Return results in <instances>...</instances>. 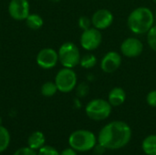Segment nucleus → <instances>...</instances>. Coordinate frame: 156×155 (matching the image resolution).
<instances>
[{
	"label": "nucleus",
	"mask_w": 156,
	"mask_h": 155,
	"mask_svg": "<svg viewBox=\"0 0 156 155\" xmlns=\"http://www.w3.org/2000/svg\"><path fill=\"white\" fill-rule=\"evenodd\" d=\"M132 138L131 127L122 121L107 123L100 131L98 143L109 150H118L126 146Z\"/></svg>",
	"instance_id": "nucleus-1"
},
{
	"label": "nucleus",
	"mask_w": 156,
	"mask_h": 155,
	"mask_svg": "<svg viewBox=\"0 0 156 155\" xmlns=\"http://www.w3.org/2000/svg\"><path fill=\"white\" fill-rule=\"evenodd\" d=\"M155 17L153 11L147 6H139L133 9L127 17V26L135 35H144L154 25Z\"/></svg>",
	"instance_id": "nucleus-2"
},
{
	"label": "nucleus",
	"mask_w": 156,
	"mask_h": 155,
	"mask_svg": "<svg viewBox=\"0 0 156 155\" xmlns=\"http://www.w3.org/2000/svg\"><path fill=\"white\" fill-rule=\"evenodd\" d=\"M69 146L77 152L85 153L93 149L97 144V137L88 130H77L69 137Z\"/></svg>",
	"instance_id": "nucleus-3"
},
{
	"label": "nucleus",
	"mask_w": 156,
	"mask_h": 155,
	"mask_svg": "<svg viewBox=\"0 0 156 155\" xmlns=\"http://www.w3.org/2000/svg\"><path fill=\"white\" fill-rule=\"evenodd\" d=\"M112 106L110 102L103 99H94L88 102L85 107L87 116L96 122L104 121L108 119L112 113Z\"/></svg>",
	"instance_id": "nucleus-4"
},
{
	"label": "nucleus",
	"mask_w": 156,
	"mask_h": 155,
	"mask_svg": "<svg viewBox=\"0 0 156 155\" xmlns=\"http://www.w3.org/2000/svg\"><path fill=\"white\" fill-rule=\"evenodd\" d=\"M58 61L63 66V68L73 69L80 64V53L79 48L72 42L63 43L58 51Z\"/></svg>",
	"instance_id": "nucleus-5"
},
{
	"label": "nucleus",
	"mask_w": 156,
	"mask_h": 155,
	"mask_svg": "<svg viewBox=\"0 0 156 155\" xmlns=\"http://www.w3.org/2000/svg\"><path fill=\"white\" fill-rule=\"evenodd\" d=\"M54 81L58 91L62 93H69L76 88L78 78L73 69L63 68L57 73Z\"/></svg>",
	"instance_id": "nucleus-6"
},
{
	"label": "nucleus",
	"mask_w": 156,
	"mask_h": 155,
	"mask_svg": "<svg viewBox=\"0 0 156 155\" xmlns=\"http://www.w3.org/2000/svg\"><path fill=\"white\" fill-rule=\"evenodd\" d=\"M80 42L83 49L87 51H93L101 46L102 42V34L101 30L91 26L82 31Z\"/></svg>",
	"instance_id": "nucleus-7"
},
{
	"label": "nucleus",
	"mask_w": 156,
	"mask_h": 155,
	"mask_svg": "<svg viewBox=\"0 0 156 155\" xmlns=\"http://www.w3.org/2000/svg\"><path fill=\"white\" fill-rule=\"evenodd\" d=\"M37 64L44 69H50L56 67L58 62V52L51 48H45L39 50L37 55Z\"/></svg>",
	"instance_id": "nucleus-8"
},
{
	"label": "nucleus",
	"mask_w": 156,
	"mask_h": 155,
	"mask_svg": "<svg viewBox=\"0 0 156 155\" xmlns=\"http://www.w3.org/2000/svg\"><path fill=\"white\" fill-rule=\"evenodd\" d=\"M114 20L113 14L111 10L106 8L98 9L91 16V23L93 27L99 30H104L110 27Z\"/></svg>",
	"instance_id": "nucleus-9"
},
{
	"label": "nucleus",
	"mask_w": 156,
	"mask_h": 155,
	"mask_svg": "<svg viewBox=\"0 0 156 155\" xmlns=\"http://www.w3.org/2000/svg\"><path fill=\"white\" fill-rule=\"evenodd\" d=\"M144 51V44L137 37H127L121 45V52L123 56L133 58L142 55Z\"/></svg>",
	"instance_id": "nucleus-10"
},
{
	"label": "nucleus",
	"mask_w": 156,
	"mask_h": 155,
	"mask_svg": "<svg viewBox=\"0 0 156 155\" xmlns=\"http://www.w3.org/2000/svg\"><path fill=\"white\" fill-rule=\"evenodd\" d=\"M29 8L27 0H11L8 5V13L15 20H26L30 14Z\"/></svg>",
	"instance_id": "nucleus-11"
},
{
	"label": "nucleus",
	"mask_w": 156,
	"mask_h": 155,
	"mask_svg": "<svg viewBox=\"0 0 156 155\" xmlns=\"http://www.w3.org/2000/svg\"><path fill=\"white\" fill-rule=\"evenodd\" d=\"M100 65L103 72L107 74L113 73L122 65V56L117 51H109L102 57Z\"/></svg>",
	"instance_id": "nucleus-12"
},
{
	"label": "nucleus",
	"mask_w": 156,
	"mask_h": 155,
	"mask_svg": "<svg viewBox=\"0 0 156 155\" xmlns=\"http://www.w3.org/2000/svg\"><path fill=\"white\" fill-rule=\"evenodd\" d=\"M126 100V91L121 87H115L111 90L108 95V101L112 107L122 105Z\"/></svg>",
	"instance_id": "nucleus-13"
},
{
	"label": "nucleus",
	"mask_w": 156,
	"mask_h": 155,
	"mask_svg": "<svg viewBox=\"0 0 156 155\" xmlns=\"http://www.w3.org/2000/svg\"><path fill=\"white\" fill-rule=\"evenodd\" d=\"M45 144V135L43 132L37 131L30 134L27 139V145L33 150H39Z\"/></svg>",
	"instance_id": "nucleus-14"
},
{
	"label": "nucleus",
	"mask_w": 156,
	"mask_h": 155,
	"mask_svg": "<svg viewBox=\"0 0 156 155\" xmlns=\"http://www.w3.org/2000/svg\"><path fill=\"white\" fill-rule=\"evenodd\" d=\"M142 149L146 155H156V134H151L144 138Z\"/></svg>",
	"instance_id": "nucleus-15"
},
{
	"label": "nucleus",
	"mask_w": 156,
	"mask_h": 155,
	"mask_svg": "<svg viewBox=\"0 0 156 155\" xmlns=\"http://www.w3.org/2000/svg\"><path fill=\"white\" fill-rule=\"evenodd\" d=\"M26 23L29 28L33 30H37L42 27L44 20L38 14H29L28 16L26 18Z\"/></svg>",
	"instance_id": "nucleus-16"
},
{
	"label": "nucleus",
	"mask_w": 156,
	"mask_h": 155,
	"mask_svg": "<svg viewBox=\"0 0 156 155\" xmlns=\"http://www.w3.org/2000/svg\"><path fill=\"white\" fill-rule=\"evenodd\" d=\"M97 58L94 54L91 53H88L85 54L84 56H82L80 58V65L86 69H93L96 65H97Z\"/></svg>",
	"instance_id": "nucleus-17"
},
{
	"label": "nucleus",
	"mask_w": 156,
	"mask_h": 155,
	"mask_svg": "<svg viewBox=\"0 0 156 155\" xmlns=\"http://www.w3.org/2000/svg\"><path fill=\"white\" fill-rule=\"evenodd\" d=\"M10 143V134L6 128L0 125V153L5 152Z\"/></svg>",
	"instance_id": "nucleus-18"
},
{
	"label": "nucleus",
	"mask_w": 156,
	"mask_h": 155,
	"mask_svg": "<svg viewBox=\"0 0 156 155\" xmlns=\"http://www.w3.org/2000/svg\"><path fill=\"white\" fill-rule=\"evenodd\" d=\"M58 91V88L57 85L55 83V81H47L45 82L40 89V92L44 97H52L54 96Z\"/></svg>",
	"instance_id": "nucleus-19"
},
{
	"label": "nucleus",
	"mask_w": 156,
	"mask_h": 155,
	"mask_svg": "<svg viewBox=\"0 0 156 155\" xmlns=\"http://www.w3.org/2000/svg\"><path fill=\"white\" fill-rule=\"evenodd\" d=\"M147 43L149 47L156 52V25H154L147 32Z\"/></svg>",
	"instance_id": "nucleus-20"
},
{
	"label": "nucleus",
	"mask_w": 156,
	"mask_h": 155,
	"mask_svg": "<svg viewBox=\"0 0 156 155\" xmlns=\"http://www.w3.org/2000/svg\"><path fill=\"white\" fill-rule=\"evenodd\" d=\"M37 155H60V153L52 146L44 145L38 150Z\"/></svg>",
	"instance_id": "nucleus-21"
},
{
	"label": "nucleus",
	"mask_w": 156,
	"mask_h": 155,
	"mask_svg": "<svg viewBox=\"0 0 156 155\" xmlns=\"http://www.w3.org/2000/svg\"><path fill=\"white\" fill-rule=\"evenodd\" d=\"M89 91H90V87L85 82H82L80 85H78L77 90H76L77 96L79 98H84V97H86L89 94Z\"/></svg>",
	"instance_id": "nucleus-22"
},
{
	"label": "nucleus",
	"mask_w": 156,
	"mask_h": 155,
	"mask_svg": "<svg viewBox=\"0 0 156 155\" xmlns=\"http://www.w3.org/2000/svg\"><path fill=\"white\" fill-rule=\"evenodd\" d=\"M79 26L80 29L82 30H86L90 27H91L92 26V23H91V18L86 16H81L80 18H79Z\"/></svg>",
	"instance_id": "nucleus-23"
},
{
	"label": "nucleus",
	"mask_w": 156,
	"mask_h": 155,
	"mask_svg": "<svg viewBox=\"0 0 156 155\" xmlns=\"http://www.w3.org/2000/svg\"><path fill=\"white\" fill-rule=\"evenodd\" d=\"M13 155H37L35 150L29 147H22L16 150Z\"/></svg>",
	"instance_id": "nucleus-24"
},
{
	"label": "nucleus",
	"mask_w": 156,
	"mask_h": 155,
	"mask_svg": "<svg viewBox=\"0 0 156 155\" xmlns=\"http://www.w3.org/2000/svg\"><path fill=\"white\" fill-rule=\"evenodd\" d=\"M146 102L149 106L156 108V90H151L146 96Z\"/></svg>",
	"instance_id": "nucleus-25"
},
{
	"label": "nucleus",
	"mask_w": 156,
	"mask_h": 155,
	"mask_svg": "<svg viewBox=\"0 0 156 155\" xmlns=\"http://www.w3.org/2000/svg\"><path fill=\"white\" fill-rule=\"evenodd\" d=\"M60 155H78V154H77V151H75L74 149H72V148L70 147V148L64 149V150L60 153Z\"/></svg>",
	"instance_id": "nucleus-26"
},
{
	"label": "nucleus",
	"mask_w": 156,
	"mask_h": 155,
	"mask_svg": "<svg viewBox=\"0 0 156 155\" xmlns=\"http://www.w3.org/2000/svg\"><path fill=\"white\" fill-rule=\"evenodd\" d=\"M0 125H2V118L0 117Z\"/></svg>",
	"instance_id": "nucleus-27"
},
{
	"label": "nucleus",
	"mask_w": 156,
	"mask_h": 155,
	"mask_svg": "<svg viewBox=\"0 0 156 155\" xmlns=\"http://www.w3.org/2000/svg\"><path fill=\"white\" fill-rule=\"evenodd\" d=\"M53 2H58V0H52Z\"/></svg>",
	"instance_id": "nucleus-28"
},
{
	"label": "nucleus",
	"mask_w": 156,
	"mask_h": 155,
	"mask_svg": "<svg viewBox=\"0 0 156 155\" xmlns=\"http://www.w3.org/2000/svg\"><path fill=\"white\" fill-rule=\"evenodd\" d=\"M152 1H153V2H154V4H156V0H152Z\"/></svg>",
	"instance_id": "nucleus-29"
},
{
	"label": "nucleus",
	"mask_w": 156,
	"mask_h": 155,
	"mask_svg": "<svg viewBox=\"0 0 156 155\" xmlns=\"http://www.w3.org/2000/svg\"><path fill=\"white\" fill-rule=\"evenodd\" d=\"M154 17H155V20H156V12H155V14H154Z\"/></svg>",
	"instance_id": "nucleus-30"
}]
</instances>
